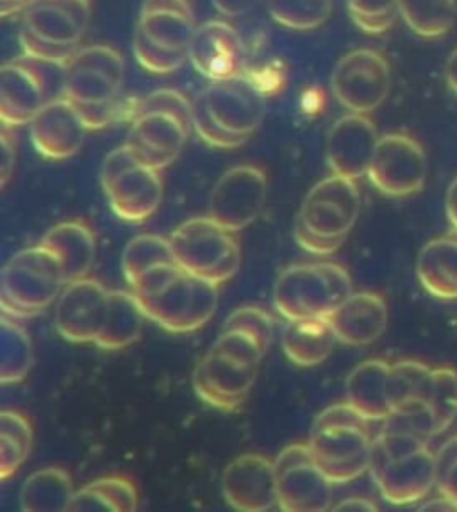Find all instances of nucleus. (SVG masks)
I'll use <instances>...</instances> for the list:
<instances>
[{
  "mask_svg": "<svg viewBox=\"0 0 457 512\" xmlns=\"http://www.w3.org/2000/svg\"><path fill=\"white\" fill-rule=\"evenodd\" d=\"M129 288L145 316L174 334L199 331L218 307L217 284L186 272L177 263L152 268Z\"/></svg>",
  "mask_w": 457,
  "mask_h": 512,
  "instance_id": "f257e3e1",
  "label": "nucleus"
},
{
  "mask_svg": "<svg viewBox=\"0 0 457 512\" xmlns=\"http://www.w3.org/2000/svg\"><path fill=\"white\" fill-rule=\"evenodd\" d=\"M308 443L316 464L334 484H345L370 471L374 445L370 420L349 402L331 405L318 414Z\"/></svg>",
  "mask_w": 457,
  "mask_h": 512,
  "instance_id": "f03ea898",
  "label": "nucleus"
},
{
  "mask_svg": "<svg viewBox=\"0 0 457 512\" xmlns=\"http://www.w3.org/2000/svg\"><path fill=\"white\" fill-rule=\"evenodd\" d=\"M361 195L356 181L331 175L315 184L300 207L295 240L315 256H331L358 222Z\"/></svg>",
  "mask_w": 457,
  "mask_h": 512,
  "instance_id": "7ed1b4c3",
  "label": "nucleus"
},
{
  "mask_svg": "<svg viewBox=\"0 0 457 512\" xmlns=\"http://www.w3.org/2000/svg\"><path fill=\"white\" fill-rule=\"evenodd\" d=\"M67 277L58 257L38 243L9 259L0 273V307L6 316L31 318L58 300Z\"/></svg>",
  "mask_w": 457,
  "mask_h": 512,
  "instance_id": "20e7f679",
  "label": "nucleus"
},
{
  "mask_svg": "<svg viewBox=\"0 0 457 512\" xmlns=\"http://www.w3.org/2000/svg\"><path fill=\"white\" fill-rule=\"evenodd\" d=\"M352 295L349 272L338 263H304L286 268L274 286L275 311L291 320L325 318Z\"/></svg>",
  "mask_w": 457,
  "mask_h": 512,
  "instance_id": "39448f33",
  "label": "nucleus"
},
{
  "mask_svg": "<svg viewBox=\"0 0 457 512\" xmlns=\"http://www.w3.org/2000/svg\"><path fill=\"white\" fill-rule=\"evenodd\" d=\"M90 22L88 0H33L24 9L20 43L24 54L68 63Z\"/></svg>",
  "mask_w": 457,
  "mask_h": 512,
  "instance_id": "423d86ee",
  "label": "nucleus"
},
{
  "mask_svg": "<svg viewBox=\"0 0 457 512\" xmlns=\"http://www.w3.org/2000/svg\"><path fill=\"white\" fill-rule=\"evenodd\" d=\"M67 65L22 54L0 68L2 125L31 124L47 102L63 97Z\"/></svg>",
  "mask_w": 457,
  "mask_h": 512,
  "instance_id": "0eeeda50",
  "label": "nucleus"
},
{
  "mask_svg": "<svg viewBox=\"0 0 457 512\" xmlns=\"http://www.w3.org/2000/svg\"><path fill=\"white\" fill-rule=\"evenodd\" d=\"M175 263L204 281L222 286L231 281L241 265L236 232L225 229L211 216L181 223L170 236Z\"/></svg>",
  "mask_w": 457,
  "mask_h": 512,
  "instance_id": "6e6552de",
  "label": "nucleus"
},
{
  "mask_svg": "<svg viewBox=\"0 0 457 512\" xmlns=\"http://www.w3.org/2000/svg\"><path fill=\"white\" fill-rule=\"evenodd\" d=\"M100 182L113 213L124 222H147L163 199L161 170L143 165L127 143L108 154Z\"/></svg>",
  "mask_w": 457,
  "mask_h": 512,
  "instance_id": "1a4fd4ad",
  "label": "nucleus"
},
{
  "mask_svg": "<svg viewBox=\"0 0 457 512\" xmlns=\"http://www.w3.org/2000/svg\"><path fill=\"white\" fill-rule=\"evenodd\" d=\"M268 86H272L270 74L243 72L231 79L211 81L202 97L222 129L249 140L265 118Z\"/></svg>",
  "mask_w": 457,
  "mask_h": 512,
  "instance_id": "9d476101",
  "label": "nucleus"
},
{
  "mask_svg": "<svg viewBox=\"0 0 457 512\" xmlns=\"http://www.w3.org/2000/svg\"><path fill=\"white\" fill-rule=\"evenodd\" d=\"M279 509L286 512H324L333 502V480L316 464L309 443H293L277 455Z\"/></svg>",
  "mask_w": 457,
  "mask_h": 512,
  "instance_id": "9b49d317",
  "label": "nucleus"
},
{
  "mask_svg": "<svg viewBox=\"0 0 457 512\" xmlns=\"http://www.w3.org/2000/svg\"><path fill=\"white\" fill-rule=\"evenodd\" d=\"M124 84V59L111 47L95 45L77 50L68 61L63 97L77 111L100 108L120 100Z\"/></svg>",
  "mask_w": 457,
  "mask_h": 512,
  "instance_id": "f8f14e48",
  "label": "nucleus"
},
{
  "mask_svg": "<svg viewBox=\"0 0 457 512\" xmlns=\"http://www.w3.org/2000/svg\"><path fill=\"white\" fill-rule=\"evenodd\" d=\"M331 86L343 108L350 113L368 115L379 108L390 93V65L377 50H352L334 67Z\"/></svg>",
  "mask_w": 457,
  "mask_h": 512,
  "instance_id": "ddd939ff",
  "label": "nucleus"
},
{
  "mask_svg": "<svg viewBox=\"0 0 457 512\" xmlns=\"http://www.w3.org/2000/svg\"><path fill=\"white\" fill-rule=\"evenodd\" d=\"M368 179L386 197L404 199L424 190L427 179L425 150L409 134L391 133L379 138Z\"/></svg>",
  "mask_w": 457,
  "mask_h": 512,
  "instance_id": "4468645a",
  "label": "nucleus"
},
{
  "mask_svg": "<svg viewBox=\"0 0 457 512\" xmlns=\"http://www.w3.org/2000/svg\"><path fill=\"white\" fill-rule=\"evenodd\" d=\"M268 195V179L258 166H234L218 179L209 200V216L229 231L256 222Z\"/></svg>",
  "mask_w": 457,
  "mask_h": 512,
  "instance_id": "2eb2a0df",
  "label": "nucleus"
},
{
  "mask_svg": "<svg viewBox=\"0 0 457 512\" xmlns=\"http://www.w3.org/2000/svg\"><path fill=\"white\" fill-rule=\"evenodd\" d=\"M258 370L259 366L240 363L211 348L193 372V389L204 404L233 413L245 404Z\"/></svg>",
  "mask_w": 457,
  "mask_h": 512,
  "instance_id": "dca6fc26",
  "label": "nucleus"
},
{
  "mask_svg": "<svg viewBox=\"0 0 457 512\" xmlns=\"http://www.w3.org/2000/svg\"><path fill=\"white\" fill-rule=\"evenodd\" d=\"M109 290L93 277L68 282L59 295L56 329L68 343H95L108 313Z\"/></svg>",
  "mask_w": 457,
  "mask_h": 512,
  "instance_id": "f3484780",
  "label": "nucleus"
},
{
  "mask_svg": "<svg viewBox=\"0 0 457 512\" xmlns=\"http://www.w3.org/2000/svg\"><path fill=\"white\" fill-rule=\"evenodd\" d=\"M384 500L393 505L415 504L424 500L438 484L436 452L422 446L413 454L370 468Z\"/></svg>",
  "mask_w": 457,
  "mask_h": 512,
  "instance_id": "a211bd4d",
  "label": "nucleus"
},
{
  "mask_svg": "<svg viewBox=\"0 0 457 512\" xmlns=\"http://www.w3.org/2000/svg\"><path fill=\"white\" fill-rule=\"evenodd\" d=\"M222 491L227 504L236 511H270L274 505H279L275 463L265 455L236 457L222 475Z\"/></svg>",
  "mask_w": 457,
  "mask_h": 512,
  "instance_id": "6ab92c4d",
  "label": "nucleus"
},
{
  "mask_svg": "<svg viewBox=\"0 0 457 512\" xmlns=\"http://www.w3.org/2000/svg\"><path fill=\"white\" fill-rule=\"evenodd\" d=\"M379 134L368 115L350 113L333 125L327 138V163L334 175L358 181L372 165Z\"/></svg>",
  "mask_w": 457,
  "mask_h": 512,
  "instance_id": "aec40b11",
  "label": "nucleus"
},
{
  "mask_svg": "<svg viewBox=\"0 0 457 512\" xmlns=\"http://www.w3.org/2000/svg\"><path fill=\"white\" fill-rule=\"evenodd\" d=\"M188 59L209 81L231 79L245 72V45L233 25L211 20L200 25L188 50Z\"/></svg>",
  "mask_w": 457,
  "mask_h": 512,
  "instance_id": "412c9836",
  "label": "nucleus"
},
{
  "mask_svg": "<svg viewBox=\"0 0 457 512\" xmlns=\"http://www.w3.org/2000/svg\"><path fill=\"white\" fill-rule=\"evenodd\" d=\"M192 127L165 111L140 113L133 120L127 145L143 165L165 170L183 152Z\"/></svg>",
  "mask_w": 457,
  "mask_h": 512,
  "instance_id": "4be33fe9",
  "label": "nucleus"
},
{
  "mask_svg": "<svg viewBox=\"0 0 457 512\" xmlns=\"http://www.w3.org/2000/svg\"><path fill=\"white\" fill-rule=\"evenodd\" d=\"M29 131L40 156L61 161L79 152L90 129L74 104L65 97H58L47 102L34 116Z\"/></svg>",
  "mask_w": 457,
  "mask_h": 512,
  "instance_id": "5701e85b",
  "label": "nucleus"
},
{
  "mask_svg": "<svg viewBox=\"0 0 457 512\" xmlns=\"http://www.w3.org/2000/svg\"><path fill=\"white\" fill-rule=\"evenodd\" d=\"M336 339L349 347H366L383 336L388 327V304L374 291L352 293L333 313L325 316Z\"/></svg>",
  "mask_w": 457,
  "mask_h": 512,
  "instance_id": "b1692460",
  "label": "nucleus"
},
{
  "mask_svg": "<svg viewBox=\"0 0 457 512\" xmlns=\"http://www.w3.org/2000/svg\"><path fill=\"white\" fill-rule=\"evenodd\" d=\"M136 31L172 52L188 54L197 31L188 0H145Z\"/></svg>",
  "mask_w": 457,
  "mask_h": 512,
  "instance_id": "393cba45",
  "label": "nucleus"
},
{
  "mask_svg": "<svg viewBox=\"0 0 457 512\" xmlns=\"http://www.w3.org/2000/svg\"><path fill=\"white\" fill-rule=\"evenodd\" d=\"M58 257L68 282L88 277L97 257V238L88 223L81 220L54 225L40 241Z\"/></svg>",
  "mask_w": 457,
  "mask_h": 512,
  "instance_id": "a878e982",
  "label": "nucleus"
},
{
  "mask_svg": "<svg viewBox=\"0 0 457 512\" xmlns=\"http://www.w3.org/2000/svg\"><path fill=\"white\" fill-rule=\"evenodd\" d=\"M390 366L384 359H368L347 377V402L370 422H384L393 413L388 398Z\"/></svg>",
  "mask_w": 457,
  "mask_h": 512,
  "instance_id": "bb28decb",
  "label": "nucleus"
},
{
  "mask_svg": "<svg viewBox=\"0 0 457 512\" xmlns=\"http://www.w3.org/2000/svg\"><path fill=\"white\" fill-rule=\"evenodd\" d=\"M416 275L427 293L441 300H457V232L431 240L420 250Z\"/></svg>",
  "mask_w": 457,
  "mask_h": 512,
  "instance_id": "cd10ccee",
  "label": "nucleus"
},
{
  "mask_svg": "<svg viewBox=\"0 0 457 512\" xmlns=\"http://www.w3.org/2000/svg\"><path fill=\"white\" fill-rule=\"evenodd\" d=\"M143 313L133 291H109L108 313L95 345L100 350H122L142 338Z\"/></svg>",
  "mask_w": 457,
  "mask_h": 512,
  "instance_id": "c85d7f7f",
  "label": "nucleus"
},
{
  "mask_svg": "<svg viewBox=\"0 0 457 512\" xmlns=\"http://www.w3.org/2000/svg\"><path fill=\"white\" fill-rule=\"evenodd\" d=\"M334 339L336 336L325 318L291 320L284 329V354L297 366H316L331 356Z\"/></svg>",
  "mask_w": 457,
  "mask_h": 512,
  "instance_id": "c756f323",
  "label": "nucleus"
},
{
  "mask_svg": "<svg viewBox=\"0 0 457 512\" xmlns=\"http://www.w3.org/2000/svg\"><path fill=\"white\" fill-rule=\"evenodd\" d=\"M74 495L67 471L50 466L27 477L20 491V507L25 512L68 511Z\"/></svg>",
  "mask_w": 457,
  "mask_h": 512,
  "instance_id": "7c9ffc66",
  "label": "nucleus"
},
{
  "mask_svg": "<svg viewBox=\"0 0 457 512\" xmlns=\"http://www.w3.org/2000/svg\"><path fill=\"white\" fill-rule=\"evenodd\" d=\"M140 496L134 482L127 477L111 475L90 482L72 498L70 512H134L138 511Z\"/></svg>",
  "mask_w": 457,
  "mask_h": 512,
  "instance_id": "2f4dec72",
  "label": "nucleus"
},
{
  "mask_svg": "<svg viewBox=\"0 0 457 512\" xmlns=\"http://www.w3.org/2000/svg\"><path fill=\"white\" fill-rule=\"evenodd\" d=\"M433 370L429 364L415 359H402L390 366L388 398L391 409L399 411L415 404H427Z\"/></svg>",
  "mask_w": 457,
  "mask_h": 512,
  "instance_id": "473e14b6",
  "label": "nucleus"
},
{
  "mask_svg": "<svg viewBox=\"0 0 457 512\" xmlns=\"http://www.w3.org/2000/svg\"><path fill=\"white\" fill-rule=\"evenodd\" d=\"M33 366V345L27 332L15 320L2 316L0 322V382L18 384Z\"/></svg>",
  "mask_w": 457,
  "mask_h": 512,
  "instance_id": "72a5a7b5",
  "label": "nucleus"
},
{
  "mask_svg": "<svg viewBox=\"0 0 457 512\" xmlns=\"http://www.w3.org/2000/svg\"><path fill=\"white\" fill-rule=\"evenodd\" d=\"M456 0H400V17L422 38H441L456 22Z\"/></svg>",
  "mask_w": 457,
  "mask_h": 512,
  "instance_id": "f704fd0d",
  "label": "nucleus"
},
{
  "mask_svg": "<svg viewBox=\"0 0 457 512\" xmlns=\"http://www.w3.org/2000/svg\"><path fill=\"white\" fill-rule=\"evenodd\" d=\"M175 263L174 250L170 238L158 234H142L129 241L122 256V272L125 281L131 286L142 275L156 266Z\"/></svg>",
  "mask_w": 457,
  "mask_h": 512,
  "instance_id": "c9c22d12",
  "label": "nucleus"
},
{
  "mask_svg": "<svg viewBox=\"0 0 457 512\" xmlns=\"http://www.w3.org/2000/svg\"><path fill=\"white\" fill-rule=\"evenodd\" d=\"M268 9L275 22L286 29L309 31L329 18L333 0H268Z\"/></svg>",
  "mask_w": 457,
  "mask_h": 512,
  "instance_id": "e433bc0d",
  "label": "nucleus"
},
{
  "mask_svg": "<svg viewBox=\"0 0 457 512\" xmlns=\"http://www.w3.org/2000/svg\"><path fill=\"white\" fill-rule=\"evenodd\" d=\"M427 407L433 414L436 436L454 425L457 420V372L454 368H434Z\"/></svg>",
  "mask_w": 457,
  "mask_h": 512,
  "instance_id": "4c0bfd02",
  "label": "nucleus"
},
{
  "mask_svg": "<svg viewBox=\"0 0 457 512\" xmlns=\"http://www.w3.org/2000/svg\"><path fill=\"white\" fill-rule=\"evenodd\" d=\"M350 18L363 33L390 31L400 15V0H347Z\"/></svg>",
  "mask_w": 457,
  "mask_h": 512,
  "instance_id": "58836bf2",
  "label": "nucleus"
},
{
  "mask_svg": "<svg viewBox=\"0 0 457 512\" xmlns=\"http://www.w3.org/2000/svg\"><path fill=\"white\" fill-rule=\"evenodd\" d=\"M134 56L138 63L150 74H172L175 70L183 67L184 61L188 59V54L181 52H172V50L163 49L156 43L150 42L145 34L136 31L134 33Z\"/></svg>",
  "mask_w": 457,
  "mask_h": 512,
  "instance_id": "ea45409f",
  "label": "nucleus"
},
{
  "mask_svg": "<svg viewBox=\"0 0 457 512\" xmlns=\"http://www.w3.org/2000/svg\"><path fill=\"white\" fill-rule=\"evenodd\" d=\"M211 348L250 366H259L266 354L261 341L243 329H224Z\"/></svg>",
  "mask_w": 457,
  "mask_h": 512,
  "instance_id": "a19ab883",
  "label": "nucleus"
},
{
  "mask_svg": "<svg viewBox=\"0 0 457 512\" xmlns=\"http://www.w3.org/2000/svg\"><path fill=\"white\" fill-rule=\"evenodd\" d=\"M193 129L197 131L200 138L206 141L211 147L217 149H236L245 143V138H240L236 134L227 133L217 124V120L209 113L206 100L202 97V93L197 95V99L193 100Z\"/></svg>",
  "mask_w": 457,
  "mask_h": 512,
  "instance_id": "79ce46f5",
  "label": "nucleus"
},
{
  "mask_svg": "<svg viewBox=\"0 0 457 512\" xmlns=\"http://www.w3.org/2000/svg\"><path fill=\"white\" fill-rule=\"evenodd\" d=\"M224 329H243L250 332L268 350L274 339V318L261 307H240L225 320Z\"/></svg>",
  "mask_w": 457,
  "mask_h": 512,
  "instance_id": "37998d69",
  "label": "nucleus"
},
{
  "mask_svg": "<svg viewBox=\"0 0 457 512\" xmlns=\"http://www.w3.org/2000/svg\"><path fill=\"white\" fill-rule=\"evenodd\" d=\"M152 111H165V113L175 115L193 129V104L179 91L158 90L150 93L145 99L140 100L136 115L152 113Z\"/></svg>",
  "mask_w": 457,
  "mask_h": 512,
  "instance_id": "c03bdc74",
  "label": "nucleus"
},
{
  "mask_svg": "<svg viewBox=\"0 0 457 512\" xmlns=\"http://www.w3.org/2000/svg\"><path fill=\"white\" fill-rule=\"evenodd\" d=\"M29 454L31 452L25 450L18 441L6 434H0V479L8 480L9 477H13Z\"/></svg>",
  "mask_w": 457,
  "mask_h": 512,
  "instance_id": "a18cd8bd",
  "label": "nucleus"
},
{
  "mask_svg": "<svg viewBox=\"0 0 457 512\" xmlns=\"http://www.w3.org/2000/svg\"><path fill=\"white\" fill-rule=\"evenodd\" d=\"M9 125H4L2 133H0V149H2V168H0V182L2 186H6L9 177L13 174L15 161H17V145H15V136L11 134Z\"/></svg>",
  "mask_w": 457,
  "mask_h": 512,
  "instance_id": "49530a36",
  "label": "nucleus"
},
{
  "mask_svg": "<svg viewBox=\"0 0 457 512\" xmlns=\"http://www.w3.org/2000/svg\"><path fill=\"white\" fill-rule=\"evenodd\" d=\"M436 488L457 507V461L438 471Z\"/></svg>",
  "mask_w": 457,
  "mask_h": 512,
  "instance_id": "de8ad7c7",
  "label": "nucleus"
},
{
  "mask_svg": "<svg viewBox=\"0 0 457 512\" xmlns=\"http://www.w3.org/2000/svg\"><path fill=\"white\" fill-rule=\"evenodd\" d=\"M258 0H213V4L217 6L220 13H224L225 17H238L247 13Z\"/></svg>",
  "mask_w": 457,
  "mask_h": 512,
  "instance_id": "09e8293b",
  "label": "nucleus"
},
{
  "mask_svg": "<svg viewBox=\"0 0 457 512\" xmlns=\"http://www.w3.org/2000/svg\"><path fill=\"white\" fill-rule=\"evenodd\" d=\"M377 509L379 507L368 498H347L334 507V511H377Z\"/></svg>",
  "mask_w": 457,
  "mask_h": 512,
  "instance_id": "8fccbe9b",
  "label": "nucleus"
},
{
  "mask_svg": "<svg viewBox=\"0 0 457 512\" xmlns=\"http://www.w3.org/2000/svg\"><path fill=\"white\" fill-rule=\"evenodd\" d=\"M445 207H447V216L449 222L454 229H457V177L454 182L450 184L449 191H447V200H445Z\"/></svg>",
  "mask_w": 457,
  "mask_h": 512,
  "instance_id": "3c124183",
  "label": "nucleus"
},
{
  "mask_svg": "<svg viewBox=\"0 0 457 512\" xmlns=\"http://www.w3.org/2000/svg\"><path fill=\"white\" fill-rule=\"evenodd\" d=\"M445 79H447L450 90L457 95V49L450 54L445 63Z\"/></svg>",
  "mask_w": 457,
  "mask_h": 512,
  "instance_id": "603ef678",
  "label": "nucleus"
},
{
  "mask_svg": "<svg viewBox=\"0 0 457 512\" xmlns=\"http://www.w3.org/2000/svg\"><path fill=\"white\" fill-rule=\"evenodd\" d=\"M33 0H0V15L9 17L20 9H25Z\"/></svg>",
  "mask_w": 457,
  "mask_h": 512,
  "instance_id": "864d4df0",
  "label": "nucleus"
}]
</instances>
